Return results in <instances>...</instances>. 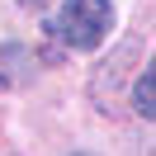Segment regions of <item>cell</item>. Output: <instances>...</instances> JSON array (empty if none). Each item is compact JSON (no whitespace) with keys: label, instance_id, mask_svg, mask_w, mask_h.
I'll return each instance as SVG.
<instances>
[{"label":"cell","instance_id":"2","mask_svg":"<svg viewBox=\"0 0 156 156\" xmlns=\"http://www.w3.org/2000/svg\"><path fill=\"white\" fill-rule=\"evenodd\" d=\"M133 114L147 118V123L156 118V71L151 66H147L142 76H137V85H133Z\"/></svg>","mask_w":156,"mask_h":156},{"label":"cell","instance_id":"1","mask_svg":"<svg viewBox=\"0 0 156 156\" xmlns=\"http://www.w3.org/2000/svg\"><path fill=\"white\" fill-rule=\"evenodd\" d=\"M109 29H114V5L109 0H62V10L48 19V33L62 38L71 52L99 48Z\"/></svg>","mask_w":156,"mask_h":156},{"label":"cell","instance_id":"3","mask_svg":"<svg viewBox=\"0 0 156 156\" xmlns=\"http://www.w3.org/2000/svg\"><path fill=\"white\" fill-rule=\"evenodd\" d=\"M19 5H43V0H19Z\"/></svg>","mask_w":156,"mask_h":156}]
</instances>
